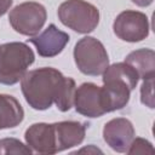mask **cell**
<instances>
[{
  "mask_svg": "<svg viewBox=\"0 0 155 155\" xmlns=\"http://www.w3.org/2000/svg\"><path fill=\"white\" fill-rule=\"evenodd\" d=\"M0 154L8 155V154H33L31 149L23 144L19 139L16 138H4L0 139Z\"/></svg>",
  "mask_w": 155,
  "mask_h": 155,
  "instance_id": "obj_16",
  "label": "cell"
},
{
  "mask_svg": "<svg viewBox=\"0 0 155 155\" xmlns=\"http://www.w3.org/2000/svg\"><path fill=\"white\" fill-rule=\"evenodd\" d=\"M24 139L33 153L38 154H56V132L53 124L36 122L25 130Z\"/></svg>",
  "mask_w": 155,
  "mask_h": 155,
  "instance_id": "obj_9",
  "label": "cell"
},
{
  "mask_svg": "<svg viewBox=\"0 0 155 155\" xmlns=\"http://www.w3.org/2000/svg\"><path fill=\"white\" fill-rule=\"evenodd\" d=\"M103 98L107 113L120 110L127 105L132 90L127 84L116 79L103 80Z\"/></svg>",
  "mask_w": 155,
  "mask_h": 155,
  "instance_id": "obj_12",
  "label": "cell"
},
{
  "mask_svg": "<svg viewBox=\"0 0 155 155\" xmlns=\"http://www.w3.org/2000/svg\"><path fill=\"white\" fill-rule=\"evenodd\" d=\"M131 1L133 4H136L137 6H139V7H147V6L151 5L154 0H131Z\"/></svg>",
  "mask_w": 155,
  "mask_h": 155,
  "instance_id": "obj_20",
  "label": "cell"
},
{
  "mask_svg": "<svg viewBox=\"0 0 155 155\" xmlns=\"http://www.w3.org/2000/svg\"><path fill=\"white\" fill-rule=\"evenodd\" d=\"M47 18V12L44 5L35 1H25L15 6L8 13V22L15 31L25 35L35 36L42 29Z\"/></svg>",
  "mask_w": 155,
  "mask_h": 155,
  "instance_id": "obj_5",
  "label": "cell"
},
{
  "mask_svg": "<svg viewBox=\"0 0 155 155\" xmlns=\"http://www.w3.org/2000/svg\"><path fill=\"white\" fill-rule=\"evenodd\" d=\"M154 151H155L154 147L148 139L134 137L126 153L130 155H133V154H154Z\"/></svg>",
  "mask_w": 155,
  "mask_h": 155,
  "instance_id": "obj_18",
  "label": "cell"
},
{
  "mask_svg": "<svg viewBox=\"0 0 155 155\" xmlns=\"http://www.w3.org/2000/svg\"><path fill=\"white\" fill-rule=\"evenodd\" d=\"M57 151H63L82 143L86 133V124L80 121H59L54 122Z\"/></svg>",
  "mask_w": 155,
  "mask_h": 155,
  "instance_id": "obj_11",
  "label": "cell"
},
{
  "mask_svg": "<svg viewBox=\"0 0 155 155\" xmlns=\"http://www.w3.org/2000/svg\"><path fill=\"white\" fill-rule=\"evenodd\" d=\"M84 151H87V153H90V151H92V153H102V150L94 148L93 145H90L88 148H84V149H81V150H78L76 153H84Z\"/></svg>",
  "mask_w": 155,
  "mask_h": 155,
  "instance_id": "obj_21",
  "label": "cell"
},
{
  "mask_svg": "<svg viewBox=\"0 0 155 155\" xmlns=\"http://www.w3.org/2000/svg\"><path fill=\"white\" fill-rule=\"evenodd\" d=\"M24 119L21 103L11 94L0 93V130L13 128Z\"/></svg>",
  "mask_w": 155,
  "mask_h": 155,
  "instance_id": "obj_13",
  "label": "cell"
},
{
  "mask_svg": "<svg viewBox=\"0 0 155 155\" xmlns=\"http://www.w3.org/2000/svg\"><path fill=\"white\" fill-rule=\"evenodd\" d=\"M134 136V127L126 117L111 119L103 127L104 142L116 153H126Z\"/></svg>",
  "mask_w": 155,
  "mask_h": 155,
  "instance_id": "obj_8",
  "label": "cell"
},
{
  "mask_svg": "<svg viewBox=\"0 0 155 155\" xmlns=\"http://www.w3.org/2000/svg\"><path fill=\"white\" fill-rule=\"evenodd\" d=\"M34 61L33 50L24 42L12 41L0 45V84L19 82Z\"/></svg>",
  "mask_w": 155,
  "mask_h": 155,
  "instance_id": "obj_2",
  "label": "cell"
},
{
  "mask_svg": "<svg viewBox=\"0 0 155 155\" xmlns=\"http://www.w3.org/2000/svg\"><path fill=\"white\" fill-rule=\"evenodd\" d=\"M21 90L25 102L35 110H46L52 104L61 111L74 107L75 80L52 67L27 71L21 79Z\"/></svg>",
  "mask_w": 155,
  "mask_h": 155,
  "instance_id": "obj_1",
  "label": "cell"
},
{
  "mask_svg": "<svg viewBox=\"0 0 155 155\" xmlns=\"http://www.w3.org/2000/svg\"><path fill=\"white\" fill-rule=\"evenodd\" d=\"M69 39L70 38L65 31L58 29L52 23L41 34L31 36L30 39H28V41L35 46L39 56L51 58L59 54L64 50V47L69 42Z\"/></svg>",
  "mask_w": 155,
  "mask_h": 155,
  "instance_id": "obj_10",
  "label": "cell"
},
{
  "mask_svg": "<svg viewBox=\"0 0 155 155\" xmlns=\"http://www.w3.org/2000/svg\"><path fill=\"white\" fill-rule=\"evenodd\" d=\"M13 0H0V17L4 16L11 7Z\"/></svg>",
  "mask_w": 155,
  "mask_h": 155,
  "instance_id": "obj_19",
  "label": "cell"
},
{
  "mask_svg": "<svg viewBox=\"0 0 155 155\" xmlns=\"http://www.w3.org/2000/svg\"><path fill=\"white\" fill-rule=\"evenodd\" d=\"M61 23L79 34L93 31L99 23L98 8L85 0H67L57 11Z\"/></svg>",
  "mask_w": 155,
  "mask_h": 155,
  "instance_id": "obj_3",
  "label": "cell"
},
{
  "mask_svg": "<svg viewBox=\"0 0 155 155\" xmlns=\"http://www.w3.org/2000/svg\"><path fill=\"white\" fill-rule=\"evenodd\" d=\"M102 75H103L102 80L116 79V80L124 81L125 84H127L130 86V88L132 91L136 88V86L139 81V76H138L137 71L126 62H119V63L108 65Z\"/></svg>",
  "mask_w": 155,
  "mask_h": 155,
  "instance_id": "obj_15",
  "label": "cell"
},
{
  "mask_svg": "<svg viewBox=\"0 0 155 155\" xmlns=\"http://www.w3.org/2000/svg\"><path fill=\"white\" fill-rule=\"evenodd\" d=\"M114 34L126 42H139L149 35V19L140 11L126 10L120 12L113 23Z\"/></svg>",
  "mask_w": 155,
  "mask_h": 155,
  "instance_id": "obj_6",
  "label": "cell"
},
{
  "mask_svg": "<svg viewBox=\"0 0 155 155\" xmlns=\"http://www.w3.org/2000/svg\"><path fill=\"white\" fill-rule=\"evenodd\" d=\"M74 107L79 114L90 119L107 114L102 87L93 82L81 84L75 91Z\"/></svg>",
  "mask_w": 155,
  "mask_h": 155,
  "instance_id": "obj_7",
  "label": "cell"
},
{
  "mask_svg": "<svg viewBox=\"0 0 155 155\" xmlns=\"http://www.w3.org/2000/svg\"><path fill=\"white\" fill-rule=\"evenodd\" d=\"M74 61L78 69L88 76H98L109 65V56L104 45L93 36L80 39L74 46Z\"/></svg>",
  "mask_w": 155,
  "mask_h": 155,
  "instance_id": "obj_4",
  "label": "cell"
},
{
  "mask_svg": "<svg viewBox=\"0 0 155 155\" xmlns=\"http://www.w3.org/2000/svg\"><path fill=\"white\" fill-rule=\"evenodd\" d=\"M154 76L144 79L140 86V102L145 107L154 108Z\"/></svg>",
  "mask_w": 155,
  "mask_h": 155,
  "instance_id": "obj_17",
  "label": "cell"
},
{
  "mask_svg": "<svg viewBox=\"0 0 155 155\" xmlns=\"http://www.w3.org/2000/svg\"><path fill=\"white\" fill-rule=\"evenodd\" d=\"M125 62L137 71L139 79L155 76V52L151 48L132 51L126 56Z\"/></svg>",
  "mask_w": 155,
  "mask_h": 155,
  "instance_id": "obj_14",
  "label": "cell"
}]
</instances>
